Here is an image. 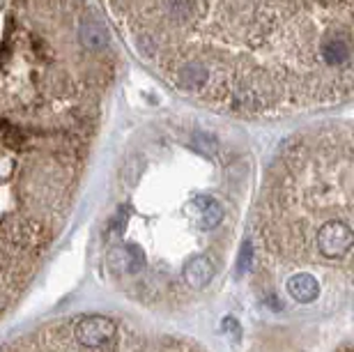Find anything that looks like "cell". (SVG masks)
Wrapping results in <instances>:
<instances>
[{
  "mask_svg": "<svg viewBox=\"0 0 354 352\" xmlns=\"http://www.w3.org/2000/svg\"><path fill=\"white\" fill-rule=\"evenodd\" d=\"M102 3L161 81L218 113H304L352 93V0Z\"/></svg>",
  "mask_w": 354,
  "mask_h": 352,
  "instance_id": "cell-1",
  "label": "cell"
},
{
  "mask_svg": "<svg viewBox=\"0 0 354 352\" xmlns=\"http://www.w3.org/2000/svg\"><path fill=\"white\" fill-rule=\"evenodd\" d=\"M251 175L249 152L223 133L152 127L113 180L102 228L106 279L157 311L205 299L230 265Z\"/></svg>",
  "mask_w": 354,
  "mask_h": 352,
  "instance_id": "cell-2",
  "label": "cell"
},
{
  "mask_svg": "<svg viewBox=\"0 0 354 352\" xmlns=\"http://www.w3.org/2000/svg\"><path fill=\"white\" fill-rule=\"evenodd\" d=\"M352 131L297 133L265 175L251 219L249 272L274 313H331L352 293Z\"/></svg>",
  "mask_w": 354,
  "mask_h": 352,
  "instance_id": "cell-3",
  "label": "cell"
},
{
  "mask_svg": "<svg viewBox=\"0 0 354 352\" xmlns=\"http://www.w3.org/2000/svg\"><path fill=\"white\" fill-rule=\"evenodd\" d=\"M0 352H207L187 336L147 327L127 315L74 313L14 336Z\"/></svg>",
  "mask_w": 354,
  "mask_h": 352,
  "instance_id": "cell-4",
  "label": "cell"
},
{
  "mask_svg": "<svg viewBox=\"0 0 354 352\" xmlns=\"http://www.w3.org/2000/svg\"><path fill=\"white\" fill-rule=\"evenodd\" d=\"M336 352H352V346H350V341H345L341 348H338Z\"/></svg>",
  "mask_w": 354,
  "mask_h": 352,
  "instance_id": "cell-5",
  "label": "cell"
}]
</instances>
